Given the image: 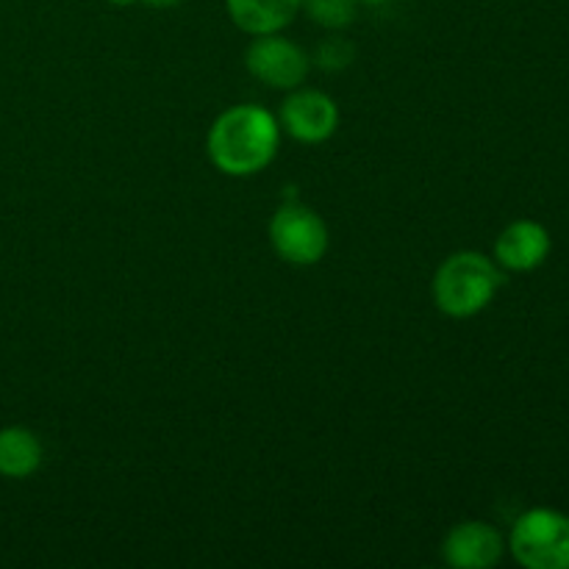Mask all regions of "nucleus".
I'll return each mask as SVG.
<instances>
[{"label":"nucleus","instance_id":"1","mask_svg":"<svg viewBox=\"0 0 569 569\" xmlns=\"http://www.w3.org/2000/svg\"><path fill=\"white\" fill-rule=\"evenodd\" d=\"M281 133L278 117H272L261 106H231L211 122L209 137H206V153L222 176H259L276 161Z\"/></svg>","mask_w":569,"mask_h":569},{"label":"nucleus","instance_id":"2","mask_svg":"<svg viewBox=\"0 0 569 569\" xmlns=\"http://www.w3.org/2000/svg\"><path fill=\"white\" fill-rule=\"evenodd\" d=\"M506 283L503 267L478 250H459L433 276V303L453 320H467L487 309Z\"/></svg>","mask_w":569,"mask_h":569},{"label":"nucleus","instance_id":"3","mask_svg":"<svg viewBox=\"0 0 569 569\" xmlns=\"http://www.w3.org/2000/svg\"><path fill=\"white\" fill-rule=\"evenodd\" d=\"M509 550L526 569H569V517L556 509H531L515 522Z\"/></svg>","mask_w":569,"mask_h":569},{"label":"nucleus","instance_id":"4","mask_svg":"<svg viewBox=\"0 0 569 569\" xmlns=\"http://www.w3.org/2000/svg\"><path fill=\"white\" fill-rule=\"evenodd\" d=\"M270 242L278 259L295 267H311L328 253V226L303 203H283L270 220Z\"/></svg>","mask_w":569,"mask_h":569},{"label":"nucleus","instance_id":"5","mask_svg":"<svg viewBox=\"0 0 569 569\" xmlns=\"http://www.w3.org/2000/svg\"><path fill=\"white\" fill-rule=\"evenodd\" d=\"M244 67L264 87L292 92L309 76L311 59L292 39L281 33H264V37H253L244 53Z\"/></svg>","mask_w":569,"mask_h":569},{"label":"nucleus","instance_id":"6","mask_svg":"<svg viewBox=\"0 0 569 569\" xmlns=\"http://www.w3.org/2000/svg\"><path fill=\"white\" fill-rule=\"evenodd\" d=\"M278 126L295 142L322 144L337 133L339 109L331 94L320 89H292V94L281 106Z\"/></svg>","mask_w":569,"mask_h":569},{"label":"nucleus","instance_id":"7","mask_svg":"<svg viewBox=\"0 0 569 569\" xmlns=\"http://www.w3.org/2000/svg\"><path fill=\"white\" fill-rule=\"evenodd\" d=\"M503 553V533L481 520L459 522L442 542L445 565L453 569H489L500 565Z\"/></svg>","mask_w":569,"mask_h":569},{"label":"nucleus","instance_id":"8","mask_svg":"<svg viewBox=\"0 0 569 569\" xmlns=\"http://www.w3.org/2000/svg\"><path fill=\"white\" fill-rule=\"evenodd\" d=\"M550 253V233L542 222L517 220L495 242V261L509 272H531Z\"/></svg>","mask_w":569,"mask_h":569},{"label":"nucleus","instance_id":"9","mask_svg":"<svg viewBox=\"0 0 569 569\" xmlns=\"http://www.w3.org/2000/svg\"><path fill=\"white\" fill-rule=\"evenodd\" d=\"M228 17L250 37L281 33L303 9V0H226Z\"/></svg>","mask_w":569,"mask_h":569},{"label":"nucleus","instance_id":"10","mask_svg":"<svg viewBox=\"0 0 569 569\" xmlns=\"http://www.w3.org/2000/svg\"><path fill=\"white\" fill-rule=\"evenodd\" d=\"M44 448L37 433L26 426L0 428V476L9 481L31 478L42 467Z\"/></svg>","mask_w":569,"mask_h":569},{"label":"nucleus","instance_id":"11","mask_svg":"<svg viewBox=\"0 0 569 569\" xmlns=\"http://www.w3.org/2000/svg\"><path fill=\"white\" fill-rule=\"evenodd\" d=\"M303 11L326 31H342L359 14V0H303Z\"/></svg>","mask_w":569,"mask_h":569},{"label":"nucleus","instance_id":"12","mask_svg":"<svg viewBox=\"0 0 569 569\" xmlns=\"http://www.w3.org/2000/svg\"><path fill=\"white\" fill-rule=\"evenodd\" d=\"M353 56H356V48L342 37L322 39L315 50L317 67H322V70H331V72H339V70H345V67L353 64Z\"/></svg>","mask_w":569,"mask_h":569},{"label":"nucleus","instance_id":"13","mask_svg":"<svg viewBox=\"0 0 569 569\" xmlns=\"http://www.w3.org/2000/svg\"><path fill=\"white\" fill-rule=\"evenodd\" d=\"M144 6H150V9H172V6H178L181 0H142Z\"/></svg>","mask_w":569,"mask_h":569},{"label":"nucleus","instance_id":"14","mask_svg":"<svg viewBox=\"0 0 569 569\" xmlns=\"http://www.w3.org/2000/svg\"><path fill=\"white\" fill-rule=\"evenodd\" d=\"M111 6H133V3H139V0H109Z\"/></svg>","mask_w":569,"mask_h":569},{"label":"nucleus","instance_id":"15","mask_svg":"<svg viewBox=\"0 0 569 569\" xmlns=\"http://www.w3.org/2000/svg\"><path fill=\"white\" fill-rule=\"evenodd\" d=\"M359 3H372V6H383V3H392V0H359Z\"/></svg>","mask_w":569,"mask_h":569}]
</instances>
